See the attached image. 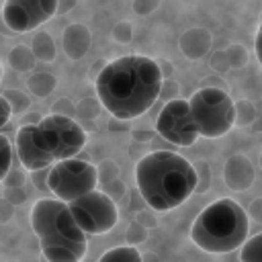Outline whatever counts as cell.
Here are the masks:
<instances>
[{
	"instance_id": "cell-8",
	"label": "cell",
	"mask_w": 262,
	"mask_h": 262,
	"mask_svg": "<svg viewBox=\"0 0 262 262\" xmlns=\"http://www.w3.org/2000/svg\"><path fill=\"white\" fill-rule=\"evenodd\" d=\"M156 131L160 137H164V141L178 147L194 145L196 137L201 135L190 104L184 98H172L162 106L156 119Z\"/></svg>"
},
{
	"instance_id": "cell-21",
	"label": "cell",
	"mask_w": 262,
	"mask_h": 262,
	"mask_svg": "<svg viewBox=\"0 0 262 262\" xmlns=\"http://www.w3.org/2000/svg\"><path fill=\"white\" fill-rule=\"evenodd\" d=\"M0 104H2V117H0V129H2V127H6V125H8V121H10V115H12V106H10V100H8L6 96H2V98H0Z\"/></svg>"
},
{
	"instance_id": "cell-9",
	"label": "cell",
	"mask_w": 262,
	"mask_h": 262,
	"mask_svg": "<svg viewBox=\"0 0 262 262\" xmlns=\"http://www.w3.org/2000/svg\"><path fill=\"white\" fill-rule=\"evenodd\" d=\"M39 129L43 133L55 162L76 158L82 151V147L86 145V131L72 117L47 115L39 121Z\"/></svg>"
},
{
	"instance_id": "cell-14",
	"label": "cell",
	"mask_w": 262,
	"mask_h": 262,
	"mask_svg": "<svg viewBox=\"0 0 262 262\" xmlns=\"http://www.w3.org/2000/svg\"><path fill=\"white\" fill-rule=\"evenodd\" d=\"M98 262H143V256L135 246H117L106 250Z\"/></svg>"
},
{
	"instance_id": "cell-13",
	"label": "cell",
	"mask_w": 262,
	"mask_h": 262,
	"mask_svg": "<svg viewBox=\"0 0 262 262\" xmlns=\"http://www.w3.org/2000/svg\"><path fill=\"white\" fill-rule=\"evenodd\" d=\"M88 45H90V35L86 31V27H82V25L68 27V31L63 33V49L72 59L82 57L88 51Z\"/></svg>"
},
{
	"instance_id": "cell-18",
	"label": "cell",
	"mask_w": 262,
	"mask_h": 262,
	"mask_svg": "<svg viewBox=\"0 0 262 262\" xmlns=\"http://www.w3.org/2000/svg\"><path fill=\"white\" fill-rule=\"evenodd\" d=\"M0 147H2V172H0V180H4L8 176V172L14 166V156H12V143L6 135L0 137Z\"/></svg>"
},
{
	"instance_id": "cell-11",
	"label": "cell",
	"mask_w": 262,
	"mask_h": 262,
	"mask_svg": "<svg viewBox=\"0 0 262 262\" xmlns=\"http://www.w3.org/2000/svg\"><path fill=\"white\" fill-rule=\"evenodd\" d=\"M14 151H16L20 166L29 172L51 168L55 164V158L39 129V123H25L16 131Z\"/></svg>"
},
{
	"instance_id": "cell-16",
	"label": "cell",
	"mask_w": 262,
	"mask_h": 262,
	"mask_svg": "<svg viewBox=\"0 0 262 262\" xmlns=\"http://www.w3.org/2000/svg\"><path fill=\"white\" fill-rule=\"evenodd\" d=\"M10 61H12V68H14V70H29V68H33V63H35V53L20 45V47H14V49H12Z\"/></svg>"
},
{
	"instance_id": "cell-17",
	"label": "cell",
	"mask_w": 262,
	"mask_h": 262,
	"mask_svg": "<svg viewBox=\"0 0 262 262\" xmlns=\"http://www.w3.org/2000/svg\"><path fill=\"white\" fill-rule=\"evenodd\" d=\"M29 88L37 94V96H45L49 94L53 88H55V80L53 76H47V74H37L29 80Z\"/></svg>"
},
{
	"instance_id": "cell-22",
	"label": "cell",
	"mask_w": 262,
	"mask_h": 262,
	"mask_svg": "<svg viewBox=\"0 0 262 262\" xmlns=\"http://www.w3.org/2000/svg\"><path fill=\"white\" fill-rule=\"evenodd\" d=\"M254 49H256V57H258V61L262 63V25L258 27V31H256V41H254Z\"/></svg>"
},
{
	"instance_id": "cell-19",
	"label": "cell",
	"mask_w": 262,
	"mask_h": 262,
	"mask_svg": "<svg viewBox=\"0 0 262 262\" xmlns=\"http://www.w3.org/2000/svg\"><path fill=\"white\" fill-rule=\"evenodd\" d=\"M145 239H147V227L141 225L139 221H133L129 225V229H127V242H129V246H137V244H141Z\"/></svg>"
},
{
	"instance_id": "cell-20",
	"label": "cell",
	"mask_w": 262,
	"mask_h": 262,
	"mask_svg": "<svg viewBox=\"0 0 262 262\" xmlns=\"http://www.w3.org/2000/svg\"><path fill=\"white\" fill-rule=\"evenodd\" d=\"M47 178H49V168H43V170H35V172H33L35 186H37V188H41V190H49Z\"/></svg>"
},
{
	"instance_id": "cell-1",
	"label": "cell",
	"mask_w": 262,
	"mask_h": 262,
	"mask_svg": "<svg viewBox=\"0 0 262 262\" xmlns=\"http://www.w3.org/2000/svg\"><path fill=\"white\" fill-rule=\"evenodd\" d=\"M162 68L145 55H123L102 66L94 86L100 104L115 119H135L162 94Z\"/></svg>"
},
{
	"instance_id": "cell-12",
	"label": "cell",
	"mask_w": 262,
	"mask_h": 262,
	"mask_svg": "<svg viewBox=\"0 0 262 262\" xmlns=\"http://www.w3.org/2000/svg\"><path fill=\"white\" fill-rule=\"evenodd\" d=\"M223 180L231 190H246L252 186L254 182V168L250 164V160L246 156H231L225 162V170H223Z\"/></svg>"
},
{
	"instance_id": "cell-5",
	"label": "cell",
	"mask_w": 262,
	"mask_h": 262,
	"mask_svg": "<svg viewBox=\"0 0 262 262\" xmlns=\"http://www.w3.org/2000/svg\"><path fill=\"white\" fill-rule=\"evenodd\" d=\"M188 104L199 133L207 139L223 137L235 125V104L223 88H201L188 98Z\"/></svg>"
},
{
	"instance_id": "cell-10",
	"label": "cell",
	"mask_w": 262,
	"mask_h": 262,
	"mask_svg": "<svg viewBox=\"0 0 262 262\" xmlns=\"http://www.w3.org/2000/svg\"><path fill=\"white\" fill-rule=\"evenodd\" d=\"M55 12L57 0H6L2 18L10 31L29 33L47 23Z\"/></svg>"
},
{
	"instance_id": "cell-23",
	"label": "cell",
	"mask_w": 262,
	"mask_h": 262,
	"mask_svg": "<svg viewBox=\"0 0 262 262\" xmlns=\"http://www.w3.org/2000/svg\"><path fill=\"white\" fill-rule=\"evenodd\" d=\"M260 164H262V154H260Z\"/></svg>"
},
{
	"instance_id": "cell-7",
	"label": "cell",
	"mask_w": 262,
	"mask_h": 262,
	"mask_svg": "<svg viewBox=\"0 0 262 262\" xmlns=\"http://www.w3.org/2000/svg\"><path fill=\"white\" fill-rule=\"evenodd\" d=\"M70 211L86 235H100L111 231L119 221V211L115 201L104 190H92L72 203Z\"/></svg>"
},
{
	"instance_id": "cell-2",
	"label": "cell",
	"mask_w": 262,
	"mask_h": 262,
	"mask_svg": "<svg viewBox=\"0 0 262 262\" xmlns=\"http://www.w3.org/2000/svg\"><path fill=\"white\" fill-rule=\"evenodd\" d=\"M135 184L154 211H170L188 201L196 190V168L176 151L156 149L143 156L135 168Z\"/></svg>"
},
{
	"instance_id": "cell-3",
	"label": "cell",
	"mask_w": 262,
	"mask_h": 262,
	"mask_svg": "<svg viewBox=\"0 0 262 262\" xmlns=\"http://www.w3.org/2000/svg\"><path fill=\"white\" fill-rule=\"evenodd\" d=\"M29 221L47 262H80L86 256V233L76 223L68 203L41 199L33 205Z\"/></svg>"
},
{
	"instance_id": "cell-4",
	"label": "cell",
	"mask_w": 262,
	"mask_h": 262,
	"mask_svg": "<svg viewBox=\"0 0 262 262\" xmlns=\"http://www.w3.org/2000/svg\"><path fill=\"white\" fill-rule=\"evenodd\" d=\"M248 237V213L231 199H219L205 207L190 227V239L209 254H227L244 246Z\"/></svg>"
},
{
	"instance_id": "cell-24",
	"label": "cell",
	"mask_w": 262,
	"mask_h": 262,
	"mask_svg": "<svg viewBox=\"0 0 262 262\" xmlns=\"http://www.w3.org/2000/svg\"><path fill=\"white\" fill-rule=\"evenodd\" d=\"M41 262H47V260H45V258H43V260H41Z\"/></svg>"
},
{
	"instance_id": "cell-15",
	"label": "cell",
	"mask_w": 262,
	"mask_h": 262,
	"mask_svg": "<svg viewBox=\"0 0 262 262\" xmlns=\"http://www.w3.org/2000/svg\"><path fill=\"white\" fill-rule=\"evenodd\" d=\"M239 260L242 262H262V233H256L254 237L246 239L239 248Z\"/></svg>"
},
{
	"instance_id": "cell-6",
	"label": "cell",
	"mask_w": 262,
	"mask_h": 262,
	"mask_svg": "<svg viewBox=\"0 0 262 262\" xmlns=\"http://www.w3.org/2000/svg\"><path fill=\"white\" fill-rule=\"evenodd\" d=\"M49 190L63 203H72L98 186V170L82 158L59 160L49 168Z\"/></svg>"
}]
</instances>
